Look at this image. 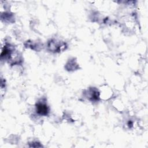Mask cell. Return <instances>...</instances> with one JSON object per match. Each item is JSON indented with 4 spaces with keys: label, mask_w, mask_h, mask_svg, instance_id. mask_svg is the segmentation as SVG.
I'll return each instance as SVG.
<instances>
[{
    "label": "cell",
    "mask_w": 148,
    "mask_h": 148,
    "mask_svg": "<svg viewBox=\"0 0 148 148\" xmlns=\"http://www.w3.org/2000/svg\"><path fill=\"white\" fill-rule=\"evenodd\" d=\"M65 43H61L60 42H57L56 40H51L49 45L48 47L50 48V50L54 51H60L62 50L65 49Z\"/></svg>",
    "instance_id": "obj_2"
},
{
    "label": "cell",
    "mask_w": 148,
    "mask_h": 148,
    "mask_svg": "<svg viewBox=\"0 0 148 148\" xmlns=\"http://www.w3.org/2000/svg\"><path fill=\"white\" fill-rule=\"evenodd\" d=\"M36 112L42 116H46L49 113V108L43 101L38 102L36 104Z\"/></svg>",
    "instance_id": "obj_1"
}]
</instances>
